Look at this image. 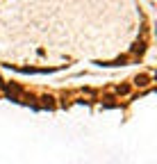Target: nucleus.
Returning <instances> with one entry per match:
<instances>
[{
  "mask_svg": "<svg viewBox=\"0 0 157 164\" xmlns=\"http://www.w3.org/2000/svg\"><path fill=\"white\" fill-rule=\"evenodd\" d=\"M135 84H137V87H146V84H148V75H139V78L135 80Z\"/></svg>",
  "mask_w": 157,
  "mask_h": 164,
  "instance_id": "obj_1",
  "label": "nucleus"
}]
</instances>
